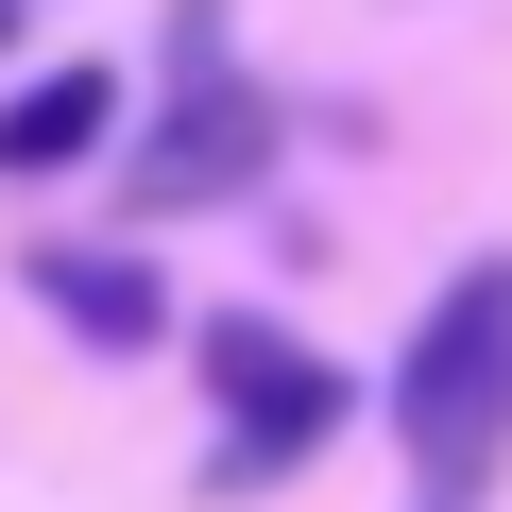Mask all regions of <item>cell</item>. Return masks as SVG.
Masks as SVG:
<instances>
[{
  "instance_id": "obj_1",
  "label": "cell",
  "mask_w": 512,
  "mask_h": 512,
  "mask_svg": "<svg viewBox=\"0 0 512 512\" xmlns=\"http://www.w3.org/2000/svg\"><path fill=\"white\" fill-rule=\"evenodd\" d=\"M393 444L427 478V512H478L512 461V256H461L427 291L410 359H393Z\"/></svg>"
},
{
  "instance_id": "obj_2",
  "label": "cell",
  "mask_w": 512,
  "mask_h": 512,
  "mask_svg": "<svg viewBox=\"0 0 512 512\" xmlns=\"http://www.w3.org/2000/svg\"><path fill=\"white\" fill-rule=\"evenodd\" d=\"M205 393L239 410L222 478H291V461H308V444H325V427L359 410V393H342V376H325V359H308L291 325H256V308H222V325H205Z\"/></svg>"
},
{
  "instance_id": "obj_3",
  "label": "cell",
  "mask_w": 512,
  "mask_h": 512,
  "mask_svg": "<svg viewBox=\"0 0 512 512\" xmlns=\"http://www.w3.org/2000/svg\"><path fill=\"white\" fill-rule=\"evenodd\" d=\"M274 171V103L256 86H188L171 120H154V154H137V205L171 222V205H222V188H256Z\"/></svg>"
},
{
  "instance_id": "obj_4",
  "label": "cell",
  "mask_w": 512,
  "mask_h": 512,
  "mask_svg": "<svg viewBox=\"0 0 512 512\" xmlns=\"http://www.w3.org/2000/svg\"><path fill=\"white\" fill-rule=\"evenodd\" d=\"M35 308H52V325H86V342H154V325H171L137 256H86V239H35Z\"/></svg>"
},
{
  "instance_id": "obj_5",
  "label": "cell",
  "mask_w": 512,
  "mask_h": 512,
  "mask_svg": "<svg viewBox=\"0 0 512 512\" xmlns=\"http://www.w3.org/2000/svg\"><path fill=\"white\" fill-rule=\"evenodd\" d=\"M103 120H120V86H103V69H35L18 103H0V171H86V154H103Z\"/></svg>"
},
{
  "instance_id": "obj_6",
  "label": "cell",
  "mask_w": 512,
  "mask_h": 512,
  "mask_svg": "<svg viewBox=\"0 0 512 512\" xmlns=\"http://www.w3.org/2000/svg\"><path fill=\"white\" fill-rule=\"evenodd\" d=\"M0 35H18V0H0Z\"/></svg>"
}]
</instances>
